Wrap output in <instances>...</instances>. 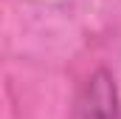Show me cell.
<instances>
[{
  "mask_svg": "<svg viewBox=\"0 0 121 119\" xmlns=\"http://www.w3.org/2000/svg\"><path fill=\"white\" fill-rule=\"evenodd\" d=\"M79 116L82 119H118V94L116 82L107 71H96L85 82L79 96Z\"/></svg>",
  "mask_w": 121,
  "mask_h": 119,
  "instance_id": "cell-1",
  "label": "cell"
}]
</instances>
